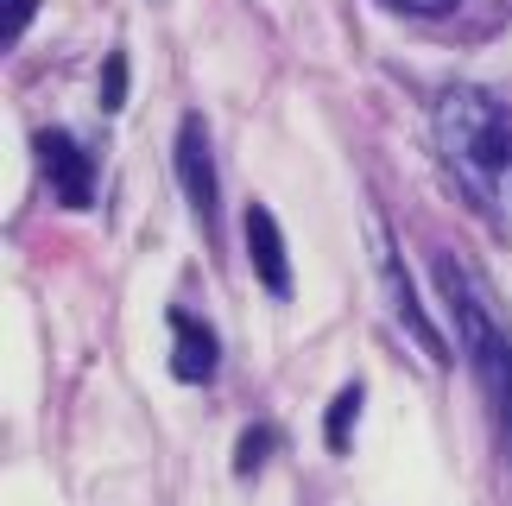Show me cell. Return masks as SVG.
I'll list each match as a JSON object with an SVG mask.
<instances>
[{"mask_svg":"<svg viewBox=\"0 0 512 506\" xmlns=\"http://www.w3.org/2000/svg\"><path fill=\"white\" fill-rule=\"evenodd\" d=\"M437 146L456 184L487 216H500L512 190V108L487 89H449L437 102Z\"/></svg>","mask_w":512,"mask_h":506,"instance_id":"obj_1","label":"cell"},{"mask_svg":"<svg viewBox=\"0 0 512 506\" xmlns=\"http://www.w3.org/2000/svg\"><path fill=\"white\" fill-rule=\"evenodd\" d=\"M437 285H443L449 310H456L462 348H468V361H475V374H481V386H487V399H494V418H500L506 450H512V336L500 329L494 310H487L481 285H475V272H462L456 260H449V253L437 260Z\"/></svg>","mask_w":512,"mask_h":506,"instance_id":"obj_2","label":"cell"},{"mask_svg":"<svg viewBox=\"0 0 512 506\" xmlns=\"http://www.w3.org/2000/svg\"><path fill=\"white\" fill-rule=\"evenodd\" d=\"M32 146H38V171H45L51 197L64 203V209H89L95 203V159L83 152V140H76V133L45 127Z\"/></svg>","mask_w":512,"mask_h":506,"instance_id":"obj_3","label":"cell"},{"mask_svg":"<svg viewBox=\"0 0 512 506\" xmlns=\"http://www.w3.org/2000/svg\"><path fill=\"white\" fill-rule=\"evenodd\" d=\"M177 184H184V197L196 209V222L215 228L222 216V184H215V152H209V127L184 114V127H177Z\"/></svg>","mask_w":512,"mask_h":506,"instance_id":"obj_4","label":"cell"},{"mask_svg":"<svg viewBox=\"0 0 512 506\" xmlns=\"http://www.w3.org/2000/svg\"><path fill=\"white\" fill-rule=\"evenodd\" d=\"M247 253H253V279H260L272 298H291L298 279H291V260H285V235H279V216H272L266 203L247 209Z\"/></svg>","mask_w":512,"mask_h":506,"instance_id":"obj_5","label":"cell"},{"mask_svg":"<svg viewBox=\"0 0 512 506\" xmlns=\"http://www.w3.org/2000/svg\"><path fill=\"white\" fill-rule=\"evenodd\" d=\"M215 367H222V342H215V329L196 323L190 310H171V374L184 386H203V380H215Z\"/></svg>","mask_w":512,"mask_h":506,"instance_id":"obj_6","label":"cell"},{"mask_svg":"<svg viewBox=\"0 0 512 506\" xmlns=\"http://www.w3.org/2000/svg\"><path fill=\"white\" fill-rule=\"evenodd\" d=\"M373 241H380V272H386V291H392V304H399V323H405V336L424 348L430 361L443 367V342H437V329H430V317L418 310V298H411V285H405V272H399V260H392V241H386V228L373 222Z\"/></svg>","mask_w":512,"mask_h":506,"instance_id":"obj_7","label":"cell"},{"mask_svg":"<svg viewBox=\"0 0 512 506\" xmlns=\"http://www.w3.org/2000/svg\"><path fill=\"white\" fill-rule=\"evenodd\" d=\"M272 450H279V431H266V424H247V437L234 443V475L253 481V475H260V462H272Z\"/></svg>","mask_w":512,"mask_h":506,"instance_id":"obj_8","label":"cell"},{"mask_svg":"<svg viewBox=\"0 0 512 506\" xmlns=\"http://www.w3.org/2000/svg\"><path fill=\"white\" fill-rule=\"evenodd\" d=\"M354 418H361V386H342L336 405H329V450H348V431H354Z\"/></svg>","mask_w":512,"mask_h":506,"instance_id":"obj_9","label":"cell"},{"mask_svg":"<svg viewBox=\"0 0 512 506\" xmlns=\"http://www.w3.org/2000/svg\"><path fill=\"white\" fill-rule=\"evenodd\" d=\"M102 108L108 114L127 108V51H108V64H102Z\"/></svg>","mask_w":512,"mask_h":506,"instance_id":"obj_10","label":"cell"},{"mask_svg":"<svg viewBox=\"0 0 512 506\" xmlns=\"http://www.w3.org/2000/svg\"><path fill=\"white\" fill-rule=\"evenodd\" d=\"M32 13H38V0H0V38H7V51H13V38L32 26Z\"/></svg>","mask_w":512,"mask_h":506,"instance_id":"obj_11","label":"cell"},{"mask_svg":"<svg viewBox=\"0 0 512 506\" xmlns=\"http://www.w3.org/2000/svg\"><path fill=\"white\" fill-rule=\"evenodd\" d=\"M386 7H399V13H449L456 0H386Z\"/></svg>","mask_w":512,"mask_h":506,"instance_id":"obj_12","label":"cell"},{"mask_svg":"<svg viewBox=\"0 0 512 506\" xmlns=\"http://www.w3.org/2000/svg\"><path fill=\"white\" fill-rule=\"evenodd\" d=\"M500 216H506V228H512V190H506V209H500Z\"/></svg>","mask_w":512,"mask_h":506,"instance_id":"obj_13","label":"cell"}]
</instances>
